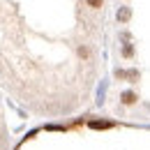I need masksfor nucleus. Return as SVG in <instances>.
I'll use <instances>...</instances> for the list:
<instances>
[{
	"instance_id": "obj_4",
	"label": "nucleus",
	"mask_w": 150,
	"mask_h": 150,
	"mask_svg": "<svg viewBox=\"0 0 150 150\" xmlns=\"http://www.w3.org/2000/svg\"><path fill=\"white\" fill-rule=\"evenodd\" d=\"M129 19H132V9L129 7H120V9H118V21H120V23H127Z\"/></svg>"
},
{
	"instance_id": "obj_6",
	"label": "nucleus",
	"mask_w": 150,
	"mask_h": 150,
	"mask_svg": "<svg viewBox=\"0 0 150 150\" xmlns=\"http://www.w3.org/2000/svg\"><path fill=\"white\" fill-rule=\"evenodd\" d=\"M86 5H88L90 9H102V7H104V0H86Z\"/></svg>"
},
{
	"instance_id": "obj_5",
	"label": "nucleus",
	"mask_w": 150,
	"mask_h": 150,
	"mask_svg": "<svg viewBox=\"0 0 150 150\" xmlns=\"http://www.w3.org/2000/svg\"><path fill=\"white\" fill-rule=\"evenodd\" d=\"M76 53H79V58H83V60H90V58H93V53H90V49H88V44H83V46H79V49H76Z\"/></svg>"
},
{
	"instance_id": "obj_2",
	"label": "nucleus",
	"mask_w": 150,
	"mask_h": 150,
	"mask_svg": "<svg viewBox=\"0 0 150 150\" xmlns=\"http://www.w3.org/2000/svg\"><path fill=\"white\" fill-rule=\"evenodd\" d=\"M139 93H134V90H122L120 93V104L122 106H136L139 104Z\"/></svg>"
},
{
	"instance_id": "obj_3",
	"label": "nucleus",
	"mask_w": 150,
	"mask_h": 150,
	"mask_svg": "<svg viewBox=\"0 0 150 150\" xmlns=\"http://www.w3.org/2000/svg\"><path fill=\"white\" fill-rule=\"evenodd\" d=\"M115 76H118V79H127V81H132V83H134V81L139 79V69H129V72L118 69V72H115Z\"/></svg>"
},
{
	"instance_id": "obj_7",
	"label": "nucleus",
	"mask_w": 150,
	"mask_h": 150,
	"mask_svg": "<svg viewBox=\"0 0 150 150\" xmlns=\"http://www.w3.org/2000/svg\"><path fill=\"white\" fill-rule=\"evenodd\" d=\"M132 56H134V46H132V44H127V46L122 49V58H132Z\"/></svg>"
},
{
	"instance_id": "obj_1",
	"label": "nucleus",
	"mask_w": 150,
	"mask_h": 150,
	"mask_svg": "<svg viewBox=\"0 0 150 150\" xmlns=\"http://www.w3.org/2000/svg\"><path fill=\"white\" fill-rule=\"evenodd\" d=\"M88 129H93V132H106V129H113V127H118V122L115 120H99V118H90L88 122Z\"/></svg>"
}]
</instances>
